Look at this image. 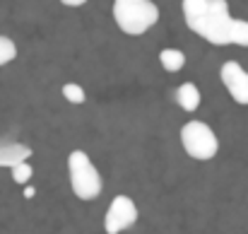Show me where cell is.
Here are the masks:
<instances>
[{"label": "cell", "mask_w": 248, "mask_h": 234, "mask_svg": "<svg viewBox=\"0 0 248 234\" xmlns=\"http://www.w3.org/2000/svg\"><path fill=\"white\" fill-rule=\"evenodd\" d=\"M17 58V46L10 36H0V68Z\"/></svg>", "instance_id": "10"}, {"label": "cell", "mask_w": 248, "mask_h": 234, "mask_svg": "<svg viewBox=\"0 0 248 234\" xmlns=\"http://www.w3.org/2000/svg\"><path fill=\"white\" fill-rule=\"evenodd\" d=\"M68 174L73 193L80 201H94L101 193V174L92 164V159L82 150H73L68 157Z\"/></svg>", "instance_id": "3"}, {"label": "cell", "mask_w": 248, "mask_h": 234, "mask_svg": "<svg viewBox=\"0 0 248 234\" xmlns=\"http://www.w3.org/2000/svg\"><path fill=\"white\" fill-rule=\"evenodd\" d=\"M34 193H36V191H34L31 186H27V188H24V198H34Z\"/></svg>", "instance_id": "14"}, {"label": "cell", "mask_w": 248, "mask_h": 234, "mask_svg": "<svg viewBox=\"0 0 248 234\" xmlns=\"http://www.w3.org/2000/svg\"><path fill=\"white\" fill-rule=\"evenodd\" d=\"M219 78L224 82V87L229 89L232 99L241 106H248V73L236 63V61H227L219 68Z\"/></svg>", "instance_id": "6"}, {"label": "cell", "mask_w": 248, "mask_h": 234, "mask_svg": "<svg viewBox=\"0 0 248 234\" xmlns=\"http://www.w3.org/2000/svg\"><path fill=\"white\" fill-rule=\"evenodd\" d=\"M63 97H65L70 104H84V99H87L84 89L78 82H65V84H63Z\"/></svg>", "instance_id": "11"}, {"label": "cell", "mask_w": 248, "mask_h": 234, "mask_svg": "<svg viewBox=\"0 0 248 234\" xmlns=\"http://www.w3.org/2000/svg\"><path fill=\"white\" fill-rule=\"evenodd\" d=\"M176 104L183 109V111H195L200 106V89L193 84V82H183L178 89H176Z\"/></svg>", "instance_id": "8"}, {"label": "cell", "mask_w": 248, "mask_h": 234, "mask_svg": "<svg viewBox=\"0 0 248 234\" xmlns=\"http://www.w3.org/2000/svg\"><path fill=\"white\" fill-rule=\"evenodd\" d=\"M63 5H68V7H80V5H84L87 0H61Z\"/></svg>", "instance_id": "13"}, {"label": "cell", "mask_w": 248, "mask_h": 234, "mask_svg": "<svg viewBox=\"0 0 248 234\" xmlns=\"http://www.w3.org/2000/svg\"><path fill=\"white\" fill-rule=\"evenodd\" d=\"M113 19L128 36H140L159 22V7L152 0H113Z\"/></svg>", "instance_id": "2"}, {"label": "cell", "mask_w": 248, "mask_h": 234, "mask_svg": "<svg viewBox=\"0 0 248 234\" xmlns=\"http://www.w3.org/2000/svg\"><path fill=\"white\" fill-rule=\"evenodd\" d=\"M159 63L166 73H178L186 66V56L178 49H162L159 51Z\"/></svg>", "instance_id": "9"}, {"label": "cell", "mask_w": 248, "mask_h": 234, "mask_svg": "<svg viewBox=\"0 0 248 234\" xmlns=\"http://www.w3.org/2000/svg\"><path fill=\"white\" fill-rule=\"evenodd\" d=\"M31 157V148L10 138H0V167H15L17 162H24Z\"/></svg>", "instance_id": "7"}, {"label": "cell", "mask_w": 248, "mask_h": 234, "mask_svg": "<svg viewBox=\"0 0 248 234\" xmlns=\"http://www.w3.org/2000/svg\"><path fill=\"white\" fill-rule=\"evenodd\" d=\"M10 169H12L15 184H19V186H24V184L31 179V174H34V169H31V164H27V159H24V162H17V164L10 167Z\"/></svg>", "instance_id": "12"}, {"label": "cell", "mask_w": 248, "mask_h": 234, "mask_svg": "<svg viewBox=\"0 0 248 234\" xmlns=\"http://www.w3.org/2000/svg\"><path fill=\"white\" fill-rule=\"evenodd\" d=\"M138 222V205L128 196H116L106 210L104 230L106 234H121L123 230H130Z\"/></svg>", "instance_id": "5"}, {"label": "cell", "mask_w": 248, "mask_h": 234, "mask_svg": "<svg viewBox=\"0 0 248 234\" xmlns=\"http://www.w3.org/2000/svg\"><path fill=\"white\" fill-rule=\"evenodd\" d=\"M181 145H183L186 155L200 159V162L212 159L219 150V140L205 121H188L181 128Z\"/></svg>", "instance_id": "4"}, {"label": "cell", "mask_w": 248, "mask_h": 234, "mask_svg": "<svg viewBox=\"0 0 248 234\" xmlns=\"http://www.w3.org/2000/svg\"><path fill=\"white\" fill-rule=\"evenodd\" d=\"M181 7L188 29L212 46H248V22L232 17L227 0H183Z\"/></svg>", "instance_id": "1"}]
</instances>
